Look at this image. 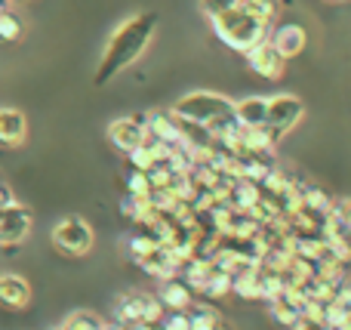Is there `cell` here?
<instances>
[{
  "label": "cell",
  "instance_id": "cell-28",
  "mask_svg": "<svg viewBox=\"0 0 351 330\" xmlns=\"http://www.w3.org/2000/svg\"><path fill=\"white\" fill-rule=\"evenodd\" d=\"M296 330H330L327 325H324V321H311V318H302L296 325Z\"/></svg>",
  "mask_w": 351,
  "mask_h": 330
},
{
  "label": "cell",
  "instance_id": "cell-5",
  "mask_svg": "<svg viewBox=\"0 0 351 330\" xmlns=\"http://www.w3.org/2000/svg\"><path fill=\"white\" fill-rule=\"evenodd\" d=\"M93 228L80 216H65L53 226V247L65 257H86L93 250Z\"/></svg>",
  "mask_w": 351,
  "mask_h": 330
},
{
  "label": "cell",
  "instance_id": "cell-23",
  "mask_svg": "<svg viewBox=\"0 0 351 330\" xmlns=\"http://www.w3.org/2000/svg\"><path fill=\"white\" fill-rule=\"evenodd\" d=\"M241 6H247L253 16H259V19H265V22H271V19L278 16L280 0H241Z\"/></svg>",
  "mask_w": 351,
  "mask_h": 330
},
{
  "label": "cell",
  "instance_id": "cell-2",
  "mask_svg": "<svg viewBox=\"0 0 351 330\" xmlns=\"http://www.w3.org/2000/svg\"><path fill=\"white\" fill-rule=\"evenodd\" d=\"M173 115L185 123H197V127H206V133L213 136V142L225 133V130L234 127V102L225 99L222 93H188L179 102L173 105Z\"/></svg>",
  "mask_w": 351,
  "mask_h": 330
},
{
  "label": "cell",
  "instance_id": "cell-19",
  "mask_svg": "<svg viewBox=\"0 0 351 330\" xmlns=\"http://www.w3.org/2000/svg\"><path fill=\"white\" fill-rule=\"evenodd\" d=\"M127 247H130V257H133L136 263H139L142 257H148V253H152L154 247H160V244L154 241V235H152V232H136L133 238H130V244H127Z\"/></svg>",
  "mask_w": 351,
  "mask_h": 330
},
{
  "label": "cell",
  "instance_id": "cell-9",
  "mask_svg": "<svg viewBox=\"0 0 351 330\" xmlns=\"http://www.w3.org/2000/svg\"><path fill=\"white\" fill-rule=\"evenodd\" d=\"M108 139L114 148L130 152V148L145 142V115H133V117H117L108 127Z\"/></svg>",
  "mask_w": 351,
  "mask_h": 330
},
{
  "label": "cell",
  "instance_id": "cell-4",
  "mask_svg": "<svg viewBox=\"0 0 351 330\" xmlns=\"http://www.w3.org/2000/svg\"><path fill=\"white\" fill-rule=\"evenodd\" d=\"M114 318L121 321V325H160V318H164V306H160L158 296L152 294H142V290H127V294L117 300L114 306Z\"/></svg>",
  "mask_w": 351,
  "mask_h": 330
},
{
  "label": "cell",
  "instance_id": "cell-29",
  "mask_svg": "<svg viewBox=\"0 0 351 330\" xmlns=\"http://www.w3.org/2000/svg\"><path fill=\"white\" fill-rule=\"evenodd\" d=\"M12 201H16V198H12V191L10 189H6V185L3 182H0V210H3V207H10V204Z\"/></svg>",
  "mask_w": 351,
  "mask_h": 330
},
{
  "label": "cell",
  "instance_id": "cell-25",
  "mask_svg": "<svg viewBox=\"0 0 351 330\" xmlns=\"http://www.w3.org/2000/svg\"><path fill=\"white\" fill-rule=\"evenodd\" d=\"M164 330H191V318H188V309H173L167 318H160Z\"/></svg>",
  "mask_w": 351,
  "mask_h": 330
},
{
  "label": "cell",
  "instance_id": "cell-27",
  "mask_svg": "<svg viewBox=\"0 0 351 330\" xmlns=\"http://www.w3.org/2000/svg\"><path fill=\"white\" fill-rule=\"evenodd\" d=\"M333 300H339L342 306H348L351 309V281L346 278V281L339 284V287H336V294H333Z\"/></svg>",
  "mask_w": 351,
  "mask_h": 330
},
{
  "label": "cell",
  "instance_id": "cell-30",
  "mask_svg": "<svg viewBox=\"0 0 351 330\" xmlns=\"http://www.w3.org/2000/svg\"><path fill=\"white\" fill-rule=\"evenodd\" d=\"M333 330H351V312L346 315V318H342V325H339V327H333Z\"/></svg>",
  "mask_w": 351,
  "mask_h": 330
},
{
  "label": "cell",
  "instance_id": "cell-10",
  "mask_svg": "<svg viewBox=\"0 0 351 330\" xmlns=\"http://www.w3.org/2000/svg\"><path fill=\"white\" fill-rule=\"evenodd\" d=\"M145 136L167 145H182V121L173 111H152L145 115Z\"/></svg>",
  "mask_w": 351,
  "mask_h": 330
},
{
  "label": "cell",
  "instance_id": "cell-22",
  "mask_svg": "<svg viewBox=\"0 0 351 330\" xmlns=\"http://www.w3.org/2000/svg\"><path fill=\"white\" fill-rule=\"evenodd\" d=\"M130 167H136V170H152L154 164H158V158H154V152L148 148V142H142V145H136V148H130Z\"/></svg>",
  "mask_w": 351,
  "mask_h": 330
},
{
  "label": "cell",
  "instance_id": "cell-26",
  "mask_svg": "<svg viewBox=\"0 0 351 330\" xmlns=\"http://www.w3.org/2000/svg\"><path fill=\"white\" fill-rule=\"evenodd\" d=\"M330 213L336 216V222L342 226V232L351 235V198H346V201H339V204H333V210Z\"/></svg>",
  "mask_w": 351,
  "mask_h": 330
},
{
  "label": "cell",
  "instance_id": "cell-31",
  "mask_svg": "<svg viewBox=\"0 0 351 330\" xmlns=\"http://www.w3.org/2000/svg\"><path fill=\"white\" fill-rule=\"evenodd\" d=\"M105 330H130L127 325H121V321H117V325H105Z\"/></svg>",
  "mask_w": 351,
  "mask_h": 330
},
{
  "label": "cell",
  "instance_id": "cell-1",
  "mask_svg": "<svg viewBox=\"0 0 351 330\" xmlns=\"http://www.w3.org/2000/svg\"><path fill=\"white\" fill-rule=\"evenodd\" d=\"M154 28H158V16L154 12H142V16H133L127 19L123 25H117V31L111 34L108 47H105L102 59H99V68H96V84H108L111 78L130 68L142 53L148 49L154 37Z\"/></svg>",
  "mask_w": 351,
  "mask_h": 330
},
{
  "label": "cell",
  "instance_id": "cell-8",
  "mask_svg": "<svg viewBox=\"0 0 351 330\" xmlns=\"http://www.w3.org/2000/svg\"><path fill=\"white\" fill-rule=\"evenodd\" d=\"M247 62H250V71L259 74V78H265V80L284 78L287 59L271 47V40H262V43H256L253 49H247Z\"/></svg>",
  "mask_w": 351,
  "mask_h": 330
},
{
  "label": "cell",
  "instance_id": "cell-20",
  "mask_svg": "<svg viewBox=\"0 0 351 330\" xmlns=\"http://www.w3.org/2000/svg\"><path fill=\"white\" fill-rule=\"evenodd\" d=\"M19 37H22V19H19L16 12L3 10L0 12V40L12 43V40H19Z\"/></svg>",
  "mask_w": 351,
  "mask_h": 330
},
{
  "label": "cell",
  "instance_id": "cell-18",
  "mask_svg": "<svg viewBox=\"0 0 351 330\" xmlns=\"http://www.w3.org/2000/svg\"><path fill=\"white\" fill-rule=\"evenodd\" d=\"M62 330H105V321L96 312H71Z\"/></svg>",
  "mask_w": 351,
  "mask_h": 330
},
{
  "label": "cell",
  "instance_id": "cell-6",
  "mask_svg": "<svg viewBox=\"0 0 351 330\" xmlns=\"http://www.w3.org/2000/svg\"><path fill=\"white\" fill-rule=\"evenodd\" d=\"M305 115V105L299 96H290V93H280V96L268 99V111H265V127L271 130L274 136H287Z\"/></svg>",
  "mask_w": 351,
  "mask_h": 330
},
{
  "label": "cell",
  "instance_id": "cell-16",
  "mask_svg": "<svg viewBox=\"0 0 351 330\" xmlns=\"http://www.w3.org/2000/svg\"><path fill=\"white\" fill-rule=\"evenodd\" d=\"M333 204L336 201L321 189V185H308V182L302 185V207L315 210V213H330V210H333Z\"/></svg>",
  "mask_w": 351,
  "mask_h": 330
},
{
  "label": "cell",
  "instance_id": "cell-17",
  "mask_svg": "<svg viewBox=\"0 0 351 330\" xmlns=\"http://www.w3.org/2000/svg\"><path fill=\"white\" fill-rule=\"evenodd\" d=\"M188 318H191V330H216L219 327V315L210 306H188Z\"/></svg>",
  "mask_w": 351,
  "mask_h": 330
},
{
  "label": "cell",
  "instance_id": "cell-7",
  "mask_svg": "<svg viewBox=\"0 0 351 330\" xmlns=\"http://www.w3.org/2000/svg\"><path fill=\"white\" fill-rule=\"evenodd\" d=\"M31 210L12 201L0 210V247H16L31 235Z\"/></svg>",
  "mask_w": 351,
  "mask_h": 330
},
{
  "label": "cell",
  "instance_id": "cell-3",
  "mask_svg": "<svg viewBox=\"0 0 351 330\" xmlns=\"http://www.w3.org/2000/svg\"><path fill=\"white\" fill-rule=\"evenodd\" d=\"M268 25L271 22L253 16V12L241 3H237L234 10H228V12H222V16L213 19V31H216V37L225 43V47L237 49V53H247V49H253L256 43L265 40Z\"/></svg>",
  "mask_w": 351,
  "mask_h": 330
},
{
  "label": "cell",
  "instance_id": "cell-13",
  "mask_svg": "<svg viewBox=\"0 0 351 330\" xmlns=\"http://www.w3.org/2000/svg\"><path fill=\"white\" fill-rule=\"evenodd\" d=\"M305 43H308V37H305V28H299V25H280L271 34V47L278 49L284 59L299 56L305 49Z\"/></svg>",
  "mask_w": 351,
  "mask_h": 330
},
{
  "label": "cell",
  "instance_id": "cell-14",
  "mask_svg": "<svg viewBox=\"0 0 351 330\" xmlns=\"http://www.w3.org/2000/svg\"><path fill=\"white\" fill-rule=\"evenodd\" d=\"M160 306H167V309H188L194 303V290L188 287L182 278H167L164 281V287H160Z\"/></svg>",
  "mask_w": 351,
  "mask_h": 330
},
{
  "label": "cell",
  "instance_id": "cell-11",
  "mask_svg": "<svg viewBox=\"0 0 351 330\" xmlns=\"http://www.w3.org/2000/svg\"><path fill=\"white\" fill-rule=\"evenodd\" d=\"M31 284L22 275H0V306L3 309H28Z\"/></svg>",
  "mask_w": 351,
  "mask_h": 330
},
{
  "label": "cell",
  "instance_id": "cell-15",
  "mask_svg": "<svg viewBox=\"0 0 351 330\" xmlns=\"http://www.w3.org/2000/svg\"><path fill=\"white\" fill-rule=\"evenodd\" d=\"M265 111H268V99L262 96L241 99V102H234V121L241 127H259V123H265Z\"/></svg>",
  "mask_w": 351,
  "mask_h": 330
},
{
  "label": "cell",
  "instance_id": "cell-21",
  "mask_svg": "<svg viewBox=\"0 0 351 330\" xmlns=\"http://www.w3.org/2000/svg\"><path fill=\"white\" fill-rule=\"evenodd\" d=\"M127 191L130 195H136V198H148L152 195V179H148V173L145 170H130L127 173Z\"/></svg>",
  "mask_w": 351,
  "mask_h": 330
},
{
  "label": "cell",
  "instance_id": "cell-32",
  "mask_svg": "<svg viewBox=\"0 0 351 330\" xmlns=\"http://www.w3.org/2000/svg\"><path fill=\"white\" fill-rule=\"evenodd\" d=\"M330 3H346V0H330Z\"/></svg>",
  "mask_w": 351,
  "mask_h": 330
},
{
  "label": "cell",
  "instance_id": "cell-24",
  "mask_svg": "<svg viewBox=\"0 0 351 330\" xmlns=\"http://www.w3.org/2000/svg\"><path fill=\"white\" fill-rule=\"evenodd\" d=\"M237 3H241V0H200V10H204V16L213 22L216 16H222V12L234 10Z\"/></svg>",
  "mask_w": 351,
  "mask_h": 330
},
{
  "label": "cell",
  "instance_id": "cell-12",
  "mask_svg": "<svg viewBox=\"0 0 351 330\" xmlns=\"http://www.w3.org/2000/svg\"><path fill=\"white\" fill-rule=\"evenodd\" d=\"M28 136V121L19 108H0V145L16 148Z\"/></svg>",
  "mask_w": 351,
  "mask_h": 330
}]
</instances>
